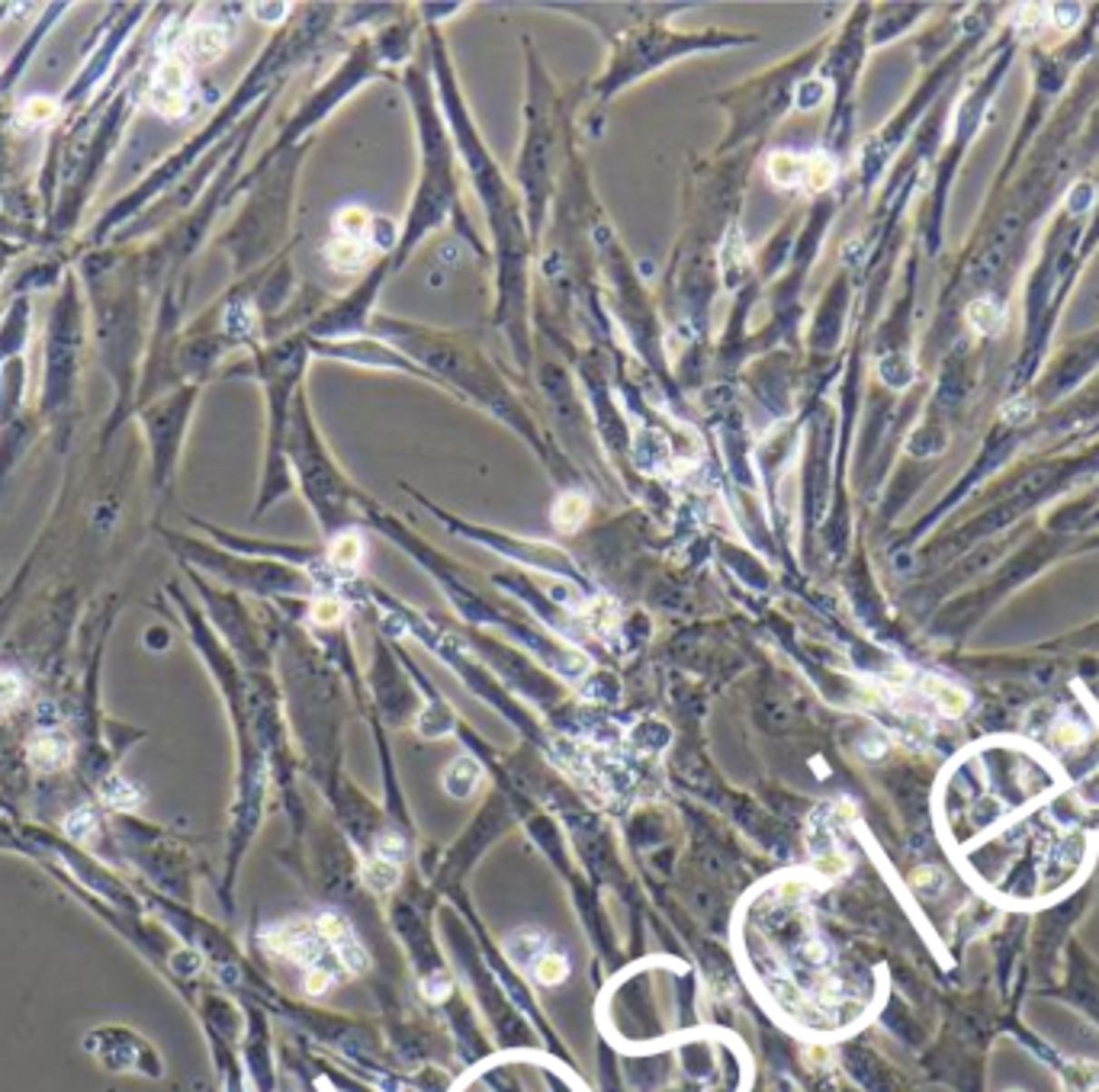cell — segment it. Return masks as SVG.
Masks as SVG:
<instances>
[{
	"instance_id": "obj_10",
	"label": "cell",
	"mask_w": 1099,
	"mask_h": 1092,
	"mask_svg": "<svg viewBox=\"0 0 1099 1092\" xmlns=\"http://www.w3.org/2000/svg\"><path fill=\"white\" fill-rule=\"evenodd\" d=\"M93 829H97V826H93V813L91 810H78L74 817L64 819V832H68L74 842H87L93 836Z\"/></svg>"
},
{
	"instance_id": "obj_14",
	"label": "cell",
	"mask_w": 1099,
	"mask_h": 1092,
	"mask_svg": "<svg viewBox=\"0 0 1099 1092\" xmlns=\"http://www.w3.org/2000/svg\"><path fill=\"white\" fill-rule=\"evenodd\" d=\"M1013 1092H1019V1089H1013Z\"/></svg>"
},
{
	"instance_id": "obj_7",
	"label": "cell",
	"mask_w": 1099,
	"mask_h": 1092,
	"mask_svg": "<svg viewBox=\"0 0 1099 1092\" xmlns=\"http://www.w3.org/2000/svg\"><path fill=\"white\" fill-rule=\"evenodd\" d=\"M534 973L540 983H563L566 973H569V964H566L563 954H540L534 964Z\"/></svg>"
},
{
	"instance_id": "obj_1",
	"label": "cell",
	"mask_w": 1099,
	"mask_h": 1092,
	"mask_svg": "<svg viewBox=\"0 0 1099 1092\" xmlns=\"http://www.w3.org/2000/svg\"><path fill=\"white\" fill-rule=\"evenodd\" d=\"M736 43H753V39H736V35L726 33H711V35H676V33H647L640 39H634V49L624 52L618 64H614L608 84L620 87L624 81H634L637 74L649 68H659L663 62H672L678 55H688V52L698 49H724V45Z\"/></svg>"
},
{
	"instance_id": "obj_12",
	"label": "cell",
	"mask_w": 1099,
	"mask_h": 1092,
	"mask_svg": "<svg viewBox=\"0 0 1099 1092\" xmlns=\"http://www.w3.org/2000/svg\"><path fill=\"white\" fill-rule=\"evenodd\" d=\"M338 614H341V607L335 604V601H318L316 621H318V623H335V621H338Z\"/></svg>"
},
{
	"instance_id": "obj_3",
	"label": "cell",
	"mask_w": 1099,
	"mask_h": 1092,
	"mask_svg": "<svg viewBox=\"0 0 1099 1092\" xmlns=\"http://www.w3.org/2000/svg\"><path fill=\"white\" fill-rule=\"evenodd\" d=\"M229 45V26L219 16H197L183 33V52L190 62H216Z\"/></svg>"
},
{
	"instance_id": "obj_2",
	"label": "cell",
	"mask_w": 1099,
	"mask_h": 1092,
	"mask_svg": "<svg viewBox=\"0 0 1099 1092\" xmlns=\"http://www.w3.org/2000/svg\"><path fill=\"white\" fill-rule=\"evenodd\" d=\"M187 100H190V71L183 58H168L151 81V110H158L161 116H180L187 110Z\"/></svg>"
},
{
	"instance_id": "obj_6",
	"label": "cell",
	"mask_w": 1099,
	"mask_h": 1092,
	"mask_svg": "<svg viewBox=\"0 0 1099 1092\" xmlns=\"http://www.w3.org/2000/svg\"><path fill=\"white\" fill-rule=\"evenodd\" d=\"M585 515H588V501H585L582 495L569 492L559 498L557 511H553V521H557L559 530H576L579 524L585 521Z\"/></svg>"
},
{
	"instance_id": "obj_4",
	"label": "cell",
	"mask_w": 1099,
	"mask_h": 1092,
	"mask_svg": "<svg viewBox=\"0 0 1099 1092\" xmlns=\"http://www.w3.org/2000/svg\"><path fill=\"white\" fill-rule=\"evenodd\" d=\"M71 761V742L64 733H35L29 739V765L35 771H58Z\"/></svg>"
},
{
	"instance_id": "obj_5",
	"label": "cell",
	"mask_w": 1099,
	"mask_h": 1092,
	"mask_svg": "<svg viewBox=\"0 0 1099 1092\" xmlns=\"http://www.w3.org/2000/svg\"><path fill=\"white\" fill-rule=\"evenodd\" d=\"M100 797H103V804L113 807V810H135V807L141 804L139 788H135L132 781H126V778H120V775L106 778V781L100 784Z\"/></svg>"
},
{
	"instance_id": "obj_8",
	"label": "cell",
	"mask_w": 1099,
	"mask_h": 1092,
	"mask_svg": "<svg viewBox=\"0 0 1099 1092\" xmlns=\"http://www.w3.org/2000/svg\"><path fill=\"white\" fill-rule=\"evenodd\" d=\"M332 559L338 569H351L360 563V540L354 534H341L332 546Z\"/></svg>"
},
{
	"instance_id": "obj_11",
	"label": "cell",
	"mask_w": 1099,
	"mask_h": 1092,
	"mask_svg": "<svg viewBox=\"0 0 1099 1092\" xmlns=\"http://www.w3.org/2000/svg\"><path fill=\"white\" fill-rule=\"evenodd\" d=\"M23 694V681L14 675V672H0V707H10L16 704Z\"/></svg>"
},
{
	"instance_id": "obj_13",
	"label": "cell",
	"mask_w": 1099,
	"mask_h": 1092,
	"mask_svg": "<svg viewBox=\"0 0 1099 1092\" xmlns=\"http://www.w3.org/2000/svg\"><path fill=\"white\" fill-rule=\"evenodd\" d=\"M258 16H261V20H277V16H283V10L287 7H264V4H258Z\"/></svg>"
},
{
	"instance_id": "obj_9",
	"label": "cell",
	"mask_w": 1099,
	"mask_h": 1092,
	"mask_svg": "<svg viewBox=\"0 0 1099 1092\" xmlns=\"http://www.w3.org/2000/svg\"><path fill=\"white\" fill-rule=\"evenodd\" d=\"M52 113H55V103H52L49 97H33L20 110V126L33 129V126H39V122L52 120Z\"/></svg>"
}]
</instances>
